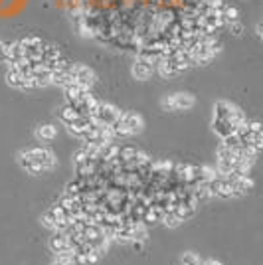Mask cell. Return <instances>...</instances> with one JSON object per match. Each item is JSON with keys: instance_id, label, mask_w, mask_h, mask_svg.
<instances>
[{"instance_id": "8fae6325", "label": "cell", "mask_w": 263, "mask_h": 265, "mask_svg": "<svg viewBox=\"0 0 263 265\" xmlns=\"http://www.w3.org/2000/svg\"><path fill=\"white\" fill-rule=\"evenodd\" d=\"M56 265H74V252L56 253Z\"/></svg>"}, {"instance_id": "9c48e42d", "label": "cell", "mask_w": 263, "mask_h": 265, "mask_svg": "<svg viewBox=\"0 0 263 265\" xmlns=\"http://www.w3.org/2000/svg\"><path fill=\"white\" fill-rule=\"evenodd\" d=\"M56 137H58V127L56 125L46 123V125H40L36 129V139L38 140H54Z\"/></svg>"}, {"instance_id": "52a82bcc", "label": "cell", "mask_w": 263, "mask_h": 265, "mask_svg": "<svg viewBox=\"0 0 263 265\" xmlns=\"http://www.w3.org/2000/svg\"><path fill=\"white\" fill-rule=\"evenodd\" d=\"M50 250L54 253H63V252H72V245H69V238L63 234V232H54V236L50 238Z\"/></svg>"}, {"instance_id": "7a4b0ae2", "label": "cell", "mask_w": 263, "mask_h": 265, "mask_svg": "<svg viewBox=\"0 0 263 265\" xmlns=\"http://www.w3.org/2000/svg\"><path fill=\"white\" fill-rule=\"evenodd\" d=\"M113 129V137L115 139H127V137H133L143 131V117L133 111H127L121 113L119 121L111 127Z\"/></svg>"}, {"instance_id": "5bb4252c", "label": "cell", "mask_w": 263, "mask_h": 265, "mask_svg": "<svg viewBox=\"0 0 263 265\" xmlns=\"http://www.w3.org/2000/svg\"><path fill=\"white\" fill-rule=\"evenodd\" d=\"M202 265H222V263H220V261H216V259H206Z\"/></svg>"}, {"instance_id": "ba28073f", "label": "cell", "mask_w": 263, "mask_h": 265, "mask_svg": "<svg viewBox=\"0 0 263 265\" xmlns=\"http://www.w3.org/2000/svg\"><path fill=\"white\" fill-rule=\"evenodd\" d=\"M91 125H93V121H91L89 117H77L75 121H72V123L67 125V131H69L72 135H75V137L81 139V135H83Z\"/></svg>"}, {"instance_id": "277c9868", "label": "cell", "mask_w": 263, "mask_h": 265, "mask_svg": "<svg viewBox=\"0 0 263 265\" xmlns=\"http://www.w3.org/2000/svg\"><path fill=\"white\" fill-rule=\"evenodd\" d=\"M69 76H72V83H77V85L85 89H89L95 83V72L87 65H83V63H72Z\"/></svg>"}, {"instance_id": "4fadbf2b", "label": "cell", "mask_w": 263, "mask_h": 265, "mask_svg": "<svg viewBox=\"0 0 263 265\" xmlns=\"http://www.w3.org/2000/svg\"><path fill=\"white\" fill-rule=\"evenodd\" d=\"M4 58H6V42L0 40V62H4Z\"/></svg>"}, {"instance_id": "7c38bea8", "label": "cell", "mask_w": 263, "mask_h": 265, "mask_svg": "<svg viewBox=\"0 0 263 265\" xmlns=\"http://www.w3.org/2000/svg\"><path fill=\"white\" fill-rule=\"evenodd\" d=\"M180 263L182 265H200V257H198L194 252H186V253H182Z\"/></svg>"}, {"instance_id": "3957f363", "label": "cell", "mask_w": 263, "mask_h": 265, "mask_svg": "<svg viewBox=\"0 0 263 265\" xmlns=\"http://www.w3.org/2000/svg\"><path fill=\"white\" fill-rule=\"evenodd\" d=\"M119 117H121V109L119 107H115L111 103L99 101L93 115H91V121L99 127H113L119 121Z\"/></svg>"}, {"instance_id": "30bf717a", "label": "cell", "mask_w": 263, "mask_h": 265, "mask_svg": "<svg viewBox=\"0 0 263 265\" xmlns=\"http://www.w3.org/2000/svg\"><path fill=\"white\" fill-rule=\"evenodd\" d=\"M58 117H60V121H62L63 125L67 127L72 121H75L79 115H77V111H75L69 103H63L62 107H60V111H58Z\"/></svg>"}, {"instance_id": "5b68a950", "label": "cell", "mask_w": 263, "mask_h": 265, "mask_svg": "<svg viewBox=\"0 0 263 265\" xmlns=\"http://www.w3.org/2000/svg\"><path fill=\"white\" fill-rule=\"evenodd\" d=\"M194 105V95L190 93H174L170 97L163 99V107L166 111H184Z\"/></svg>"}, {"instance_id": "6da1fadb", "label": "cell", "mask_w": 263, "mask_h": 265, "mask_svg": "<svg viewBox=\"0 0 263 265\" xmlns=\"http://www.w3.org/2000/svg\"><path fill=\"white\" fill-rule=\"evenodd\" d=\"M18 163L24 168L26 172L40 176V174H46L54 170L56 166V156L54 152L48 149H42V147H32V149H26V151L18 152Z\"/></svg>"}, {"instance_id": "8992f818", "label": "cell", "mask_w": 263, "mask_h": 265, "mask_svg": "<svg viewBox=\"0 0 263 265\" xmlns=\"http://www.w3.org/2000/svg\"><path fill=\"white\" fill-rule=\"evenodd\" d=\"M154 72H156V63H152L150 60L143 58V56H138V60L133 63V76L137 77V79H141V81L149 79Z\"/></svg>"}, {"instance_id": "9a60e30c", "label": "cell", "mask_w": 263, "mask_h": 265, "mask_svg": "<svg viewBox=\"0 0 263 265\" xmlns=\"http://www.w3.org/2000/svg\"><path fill=\"white\" fill-rule=\"evenodd\" d=\"M51 265H56V263H51Z\"/></svg>"}]
</instances>
